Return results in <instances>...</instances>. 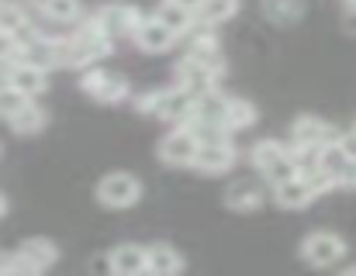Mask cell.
Here are the masks:
<instances>
[{
    "mask_svg": "<svg viewBox=\"0 0 356 276\" xmlns=\"http://www.w3.org/2000/svg\"><path fill=\"white\" fill-rule=\"evenodd\" d=\"M111 45H115V38L94 17H87L70 38H59V66L63 69H87V66L108 59Z\"/></svg>",
    "mask_w": 356,
    "mask_h": 276,
    "instance_id": "6da1fadb",
    "label": "cell"
},
{
    "mask_svg": "<svg viewBox=\"0 0 356 276\" xmlns=\"http://www.w3.org/2000/svg\"><path fill=\"white\" fill-rule=\"evenodd\" d=\"M197 148H201V141H197V135H194L187 125H173L166 135L159 138V145H156V155H159V162H163V166L187 169V166H194V159H197Z\"/></svg>",
    "mask_w": 356,
    "mask_h": 276,
    "instance_id": "7a4b0ae2",
    "label": "cell"
},
{
    "mask_svg": "<svg viewBox=\"0 0 356 276\" xmlns=\"http://www.w3.org/2000/svg\"><path fill=\"white\" fill-rule=\"evenodd\" d=\"M225 73V59H201V55H184L177 62V83L194 90V94H204V90H215L218 76Z\"/></svg>",
    "mask_w": 356,
    "mask_h": 276,
    "instance_id": "3957f363",
    "label": "cell"
},
{
    "mask_svg": "<svg viewBox=\"0 0 356 276\" xmlns=\"http://www.w3.org/2000/svg\"><path fill=\"white\" fill-rule=\"evenodd\" d=\"M346 239L336 235V232H312L305 235L301 242V259L315 270H329V266H339L343 256H346Z\"/></svg>",
    "mask_w": 356,
    "mask_h": 276,
    "instance_id": "277c9868",
    "label": "cell"
},
{
    "mask_svg": "<svg viewBox=\"0 0 356 276\" xmlns=\"http://www.w3.org/2000/svg\"><path fill=\"white\" fill-rule=\"evenodd\" d=\"M97 200L104 204V207H111V211H124V207H135L138 200H142V180L138 176H131V173H108L101 183H97Z\"/></svg>",
    "mask_w": 356,
    "mask_h": 276,
    "instance_id": "5b68a950",
    "label": "cell"
},
{
    "mask_svg": "<svg viewBox=\"0 0 356 276\" xmlns=\"http://www.w3.org/2000/svg\"><path fill=\"white\" fill-rule=\"evenodd\" d=\"M194 104H197V94L177 83V87L156 90V107H152V118L166 121L170 128H173V125H187V121L194 118Z\"/></svg>",
    "mask_w": 356,
    "mask_h": 276,
    "instance_id": "8992f818",
    "label": "cell"
},
{
    "mask_svg": "<svg viewBox=\"0 0 356 276\" xmlns=\"http://www.w3.org/2000/svg\"><path fill=\"white\" fill-rule=\"evenodd\" d=\"M56 259H59L56 242H49V239H24V242L14 249V273L17 276L45 273V270L56 266Z\"/></svg>",
    "mask_w": 356,
    "mask_h": 276,
    "instance_id": "52a82bcc",
    "label": "cell"
},
{
    "mask_svg": "<svg viewBox=\"0 0 356 276\" xmlns=\"http://www.w3.org/2000/svg\"><path fill=\"white\" fill-rule=\"evenodd\" d=\"M343 132H336L329 121L315 118V114H301L294 125H291V148H301V152H318L322 145L336 141Z\"/></svg>",
    "mask_w": 356,
    "mask_h": 276,
    "instance_id": "ba28073f",
    "label": "cell"
},
{
    "mask_svg": "<svg viewBox=\"0 0 356 276\" xmlns=\"http://www.w3.org/2000/svg\"><path fill=\"white\" fill-rule=\"evenodd\" d=\"M236 159H238V152L229 138H225V141H204V145L197 148V159H194L191 169H197V173H204V176H222V173H229V169L236 166Z\"/></svg>",
    "mask_w": 356,
    "mask_h": 276,
    "instance_id": "9c48e42d",
    "label": "cell"
},
{
    "mask_svg": "<svg viewBox=\"0 0 356 276\" xmlns=\"http://www.w3.org/2000/svg\"><path fill=\"white\" fill-rule=\"evenodd\" d=\"M177 38H180V35H177L173 28H166L156 14H152V17H142L138 28L131 31V42H135L142 52H170V49L177 45Z\"/></svg>",
    "mask_w": 356,
    "mask_h": 276,
    "instance_id": "30bf717a",
    "label": "cell"
},
{
    "mask_svg": "<svg viewBox=\"0 0 356 276\" xmlns=\"http://www.w3.org/2000/svg\"><path fill=\"white\" fill-rule=\"evenodd\" d=\"M94 21H97V24L118 42V38H128V35L138 28L142 14H138L131 3H104V7H97Z\"/></svg>",
    "mask_w": 356,
    "mask_h": 276,
    "instance_id": "8fae6325",
    "label": "cell"
},
{
    "mask_svg": "<svg viewBox=\"0 0 356 276\" xmlns=\"http://www.w3.org/2000/svg\"><path fill=\"white\" fill-rule=\"evenodd\" d=\"M315 197H318V190H315L301 173H298V176H291V180L273 183V204H277V207H284V211H301V207H308Z\"/></svg>",
    "mask_w": 356,
    "mask_h": 276,
    "instance_id": "7c38bea8",
    "label": "cell"
},
{
    "mask_svg": "<svg viewBox=\"0 0 356 276\" xmlns=\"http://www.w3.org/2000/svg\"><path fill=\"white\" fill-rule=\"evenodd\" d=\"M187 270V259L180 256V249L166 245V242H156V245H145V273L152 276H180Z\"/></svg>",
    "mask_w": 356,
    "mask_h": 276,
    "instance_id": "4fadbf2b",
    "label": "cell"
},
{
    "mask_svg": "<svg viewBox=\"0 0 356 276\" xmlns=\"http://www.w3.org/2000/svg\"><path fill=\"white\" fill-rule=\"evenodd\" d=\"M225 207L236 211V214H252V211H259V207H263V187L252 183V180H236V183H229V190H225Z\"/></svg>",
    "mask_w": 356,
    "mask_h": 276,
    "instance_id": "5bb4252c",
    "label": "cell"
},
{
    "mask_svg": "<svg viewBox=\"0 0 356 276\" xmlns=\"http://www.w3.org/2000/svg\"><path fill=\"white\" fill-rule=\"evenodd\" d=\"M108 270H111L115 276L145 273V245H135V242L115 245V249H111V256H108Z\"/></svg>",
    "mask_w": 356,
    "mask_h": 276,
    "instance_id": "9a60e30c",
    "label": "cell"
},
{
    "mask_svg": "<svg viewBox=\"0 0 356 276\" xmlns=\"http://www.w3.org/2000/svg\"><path fill=\"white\" fill-rule=\"evenodd\" d=\"M7 125H10V132H14V135L31 138V135H38V132H45V128H49V111H45V107H38L35 101H28V104H24V107L7 121Z\"/></svg>",
    "mask_w": 356,
    "mask_h": 276,
    "instance_id": "2e32d148",
    "label": "cell"
},
{
    "mask_svg": "<svg viewBox=\"0 0 356 276\" xmlns=\"http://www.w3.org/2000/svg\"><path fill=\"white\" fill-rule=\"evenodd\" d=\"M10 83L35 101V97H42V94L49 90V73H45V69H35V66H28V62H14V66H10Z\"/></svg>",
    "mask_w": 356,
    "mask_h": 276,
    "instance_id": "e0dca14e",
    "label": "cell"
},
{
    "mask_svg": "<svg viewBox=\"0 0 356 276\" xmlns=\"http://www.w3.org/2000/svg\"><path fill=\"white\" fill-rule=\"evenodd\" d=\"M256 118H259V111H256L249 101H242V97H225L222 125H225L229 135H232V132H242V128H249V125H256Z\"/></svg>",
    "mask_w": 356,
    "mask_h": 276,
    "instance_id": "ac0fdd59",
    "label": "cell"
},
{
    "mask_svg": "<svg viewBox=\"0 0 356 276\" xmlns=\"http://www.w3.org/2000/svg\"><path fill=\"white\" fill-rule=\"evenodd\" d=\"M236 14H238V0H201L197 10H194L197 24H208V28L225 24V21L236 17Z\"/></svg>",
    "mask_w": 356,
    "mask_h": 276,
    "instance_id": "d6986e66",
    "label": "cell"
},
{
    "mask_svg": "<svg viewBox=\"0 0 356 276\" xmlns=\"http://www.w3.org/2000/svg\"><path fill=\"white\" fill-rule=\"evenodd\" d=\"M187 35H191V55H201V59H222V45H218L215 28H208V24H194Z\"/></svg>",
    "mask_w": 356,
    "mask_h": 276,
    "instance_id": "ffe728a7",
    "label": "cell"
},
{
    "mask_svg": "<svg viewBox=\"0 0 356 276\" xmlns=\"http://www.w3.org/2000/svg\"><path fill=\"white\" fill-rule=\"evenodd\" d=\"M284 155H291V148L287 145H280L277 138H263V141H256L252 145V152H249V162L259 169V173H266L273 162H280Z\"/></svg>",
    "mask_w": 356,
    "mask_h": 276,
    "instance_id": "44dd1931",
    "label": "cell"
},
{
    "mask_svg": "<svg viewBox=\"0 0 356 276\" xmlns=\"http://www.w3.org/2000/svg\"><path fill=\"white\" fill-rule=\"evenodd\" d=\"M156 17L166 24V28H173L177 35H187L194 24H197V17H194V10H187V7H180V3H173V0H166L159 10H156Z\"/></svg>",
    "mask_w": 356,
    "mask_h": 276,
    "instance_id": "7402d4cb",
    "label": "cell"
},
{
    "mask_svg": "<svg viewBox=\"0 0 356 276\" xmlns=\"http://www.w3.org/2000/svg\"><path fill=\"white\" fill-rule=\"evenodd\" d=\"M0 28L10 31V35H21L28 31V7L21 0H0Z\"/></svg>",
    "mask_w": 356,
    "mask_h": 276,
    "instance_id": "603a6c76",
    "label": "cell"
},
{
    "mask_svg": "<svg viewBox=\"0 0 356 276\" xmlns=\"http://www.w3.org/2000/svg\"><path fill=\"white\" fill-rule=\"evenodd\" d=\"M301 10H305L301 0H263V14L273 24H291V21L301 17Z\"/></svg>",
    "mask_w": 356,
    "mask_h": 276,
    "instance_id": "cb8c5ba5",
    "label": "cell"
},
{
    "mask_svg": "<svg viewBox=\"0 0 356 276\" xmlns=\"http://www.w3.org/2000/svg\"><path fill=\"white\" fill-rule=\"evenodd\" d=\"M42 14L52 21V24H73L80 17V0H49L42 7Z\"/></svg>",
    "mask_w": 356,
    "mask_h": 276,
    "instance_id": "d4e9b609",
    "label": "cell"
},
{
    "mask_svg": "<svg viewBox=\"0 0 356 276\" xmlns=\"http://www.w3.org/2000/svg\"><path fill=\"white\" fill-rule=\"evenodd\" d=\"M128 97H131V87H128V80L111 73V76L104 80L101 94H97L94 101H97V104H121V101H128Z\"/></svg>",
    "mask_w": 356,
    "mask_h": 276,
    "instance_id": "484cf974",
    "label": "cell"
},
{
    "mask_svg": "<svg viewBox=\"0 0 356 276\" xmlns=\"http://www.w3.org/2000/svg\"><path fill=\"white\" fill-rule=\"evenodd\" d=\"M28 101H31V97H28V94H21L14 83L0 87V118H3V121H10V118H14V114H17V111H21Z\"/></svg>",
    "mask_w": 356,
    "mask_h": 276,
    "instance_id": "4316f807",
    "label": "cell"
},
{
    "mask_svg": "<svg viewBox=\"0 0 356 276\" xmlns=\"http://www.w3.org/2000/svg\"><path fill=\"white\" fill-rule=\"evenodd\" d=\"M108 76H111V73H104V69H94V66H87V69H83V76H80V90H83L87 97H97Z\"/></svg>",
    "mask_w": 356,
    "mask_h": 276,
    "instance_id": "83f0119b",
    "label": "cell"
},
{
    "mask_svg": "<svg viewBox=\"0 0 356 276\" xmlns=\"http://www.w3.org/2000/svg\"><path fill=\"white\" fill-rule=\"evenodd\" d=\"M17 49H21L17 35H10V31L0 28V62H17Z\"/></svg>",
    "mask_w": 356,
    "mask_h": 276,
    "instance_id": "f1b7e54d",
    "label": "cell"
},
{
    "mask_svg": "<svg viewBox=\"0 0 356 276\" xmlns=\"http://www.w3.org/2000/svg\"><path fill=\"white\" fill-rule=\"evenodd\" d=\"M336 187H343V190H356V159H350V162L343 166V173L336 176Z\"/></svg>",
    "mask_w": 356,
    "mask_h": 276,
    "instance_id": "f546056e",
    "label": "cell"
},
{
    "mask_svg": "<svg viewBox=\"0 0 356 276\" xmlns=\"http://www.w3.org/2000/svg\"><path fill=\"white\" fill-rule=\"evenodd\" d=\"M131 107H135V114H152V107H156V90H152V94H138V97L131 101Z\"/></svg>",
    "mask_w": 356,
    "mask_h": 276,
    "instance_id": "4dcf8cb0",
    "label": "cell"
},
{
    "mask_svg": "<svg viewBox=\"0 0 356 276\" xmlns=\"http://www.w3.org/2000/svg\"><path fill=\"white\" fill-rule=\"evenodd\" d=\"M7 273H14V252H3L0 249V276H7Z\"/></svg>",
    "mask_w": 356,
    "mask_h": 276,
    "instance_id": "1f68e13d",
    "label": "cell"
},
{
    "mask_svg": "<svg viewBox=\"0 0 356 276\" xmlns=\"http://www.w3.org/2000/svg\"><path fill=\"white\" fill-rule=\"evenodd\" d=\"M339 141L346 145V152L356 159V128H353V132H346V135H339Z\"/></svg>",
    "mask_w": 356,
    "mask_h": 276,
    "instance_id": "d6a6232c",
    "label": "cell"
},
{
    "mask_svg": "<svg viewBox=\"0 0 356 276\" xmlns=\"http://www.w3.org/2000/svg\"><path fill=\"white\" fill-rule=\"evenodd\" d=\"M10 66H14V62H0V87L10 83Z\"/></svg>",
    "mask_w": 356,
    "mask_h": 276,
    "instance_id": "836d02e7",
    "label": "cell"
},
{
    "mask_svg": "<svg viewBox=\"0 0 356 276\" xmlns=\"http://www.w3.org/2000/svg\"><path fill=\"white\" fill-rule=\"evenodd\" d=\"M21 3H24V7H35V10H42L49 0H21Z\"/></svg>",
    "mask_w": 356,
    "mask_h": 276,
    "instance_id": "e575fe53",
    "label": "cell"
},
{
    "mask_svg": "<svg viewBox=\"0 0 356 276\" xmlns=\"http://www.w3.org/2000/svg\"><path fill=\"white\" fill-rule=\"evenodd\" d=\"M173 3H180V7H187V10H197L201 0H173Z\"/></svg>",
    "mask_w": 356,
    "mask_h": 276,
    "instance_id": "d590c367",
    "label": "cell"
},
{
    "mask_svg": "<svg viewBox=\"0 0 356 276\" xmlns=\"http://www.w3.org/2000/svg\"><path fill=\"white\" fill-rule=\"evenodd\" d=\"M3 214H7V197L0 193V218H3Z\"/></svg>",
    "mask_w": 356,
    "mask_h": 276,
    "instance_id": "8d00e7d4",
    "label": "cell"
},
{
    "mask_svg": "<svg viewBox=\"0 0 356 276\" xmlns=\"http://www.w3.org/2000/svg\"><path fill=\"white\" fill-rule=\"evenodd\" d=\"M343 273H346V276H356V266H346V270H343Z\"/></svg>",
    "mask_w": 356,
    "mask_h": 276,
    "instance_id": "74e56055",
    "label": "cell"
}]
</instances>
